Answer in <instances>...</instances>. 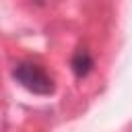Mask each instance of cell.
Instances as JSON below:
<instances>
[{
    "instance_id": "obj_1",
    "label": "cell",
    "mask_w": 132,
    "mask_h": 132,
    "mask_svg": "<svg viewBox=\"0 0 132 132\" xmlns=\"http://www.w3.org/2000/svg\"><path fill=\"white\" fill-rule=\"evenodd\" d=\"M12 78L23 87L27 89L29 93L33 95H52L56 91V82H54V76L37 62H31V60H23L14 66L12 70Z\"/></svg>"
},
{
    "instance_id": "obj_2",
    "label": "cell",
    "mask_w": 132,
    "mask_h": 132,
    "mask_svg": "<svg viewBox=\"0 0 132 132\" xmlns=\"http://www.w3.org/2000/svg\"><path fill=\"white\" fill-rule=\"evenodd\" d=\"M93 66H95V60H93V56L87 47H78L70 58V68H72L76 78H87L91 74Z\"/></svg>"
}]
</instances>
